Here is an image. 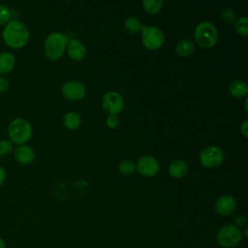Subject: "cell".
Segmentation results:
<instances>
[{"instance_id": "4dcf8cb0", "label": "cell", "mask_w": 248, "mask_h": 248, "mask_svg": "<svg viewBox=\"0 0 248 248\" xmlns=\"http://www.w3.org/2000/svg\"><path fill=\"white\" fill-rule=\"evenodd\" d=\"M0 248H6V244H5V241L2 237H0Z\"/></svg>"}, {"instance_id": "4316f807", "label": "cell", "mask_w": 248, "mask_h": 248, "mask_svg": "<svg viewBox=\"0 0 248 248\" xmlns=\"http://www.w3.org/2000/svg\"><path fill=\"white\" fill-rule=\"evenodd\" d=\"M234 222H235V224H234V225L240 229L241 227H245V226H246L247 219H246L245 215H243V214H239V215H237V216L235 217Z\"/></svg>"}, {"instance_id": "2e32d148", "label": "cell", "mask_w": 248, "mask_h": 248, "mask_svg": "<svg viewBox=\"0 0 248 248\" xmlns=\"http://www.w3.org/2000/svg\"><path fill=\"white\" fill-rule=\"evenodd\" d=\"M229 92L232 97L241 98L247 95L248 92V85L242 79H235L233 80L229 86Z\"/></svg>"}, {"instance_id": "e0dca14e", "label": "cell", "mask_w": 248, "mask_h": 248, "mask_svg": "<svg viewBox=\"0 0 248 248\" xmlns=\"http://www.w3.org/2000/svg\"><path fill=\"white\" fill-rule=\"evenodd\" d=\"M195 49L194 42L190 39L183 38L179 40L175 46V51L180 56H189Z\"/></svg>"}, {"instance_id": "f546056e", "label": "cell", "mask_w": 248, "mask_h": 248, "mask_svg": "<svg viewBox=\"0 0 248 248\" xmlns=\"http://www.w3.org/2000/svg\"><path fill=\"white\" fill-rule=\"evenodd\" d=\"M5 179H6V170L2 166H0V186L4 183Z\"/></svg>"}, {"instance_id": "ffe728a7", "label": "cell", "mask_w": 248, "mask_h": 248, "mask_svg": "<svg viewBox=\"0 0 248 248\" xmlns=\"http://www.w3.org/2000/svg\"><path fill=\"white\" fill-rule=\"evenodd\" d=\"M234 28L238 35L246 37L248 35V17L243 16L236 18L234 22Z\"/></svg>"}, {"instance_id": "ba28073f", "label": "cell", "mask_w": 248, "mask_h": 248, "mask_svg": "<svg viewBox=\"0 0 248 248\" xmlns=\"http://www.w3.org/2000/svg\"><path fill=\"white\" fill-rule=\"evenodd\" d=\"M200 162L205 168H215L224 160L223 150L216 145H209L204 147L199 156Z\"/></svg>"}, {"instance_id": "44dd1931", "label": "cell", "mask_w": 248, "mask_h": 248, "mask_svg": "<svg viewBox=\"0 0 248 248\" xmlns=\"http://www.w3.org/2000/svg\"><path fill=\"white\" fill-rule=\"evenodd\" d=\"M142 6L147 13L157 14L163 6V1L162 0H144L142 1Z\"/></svg>"}, {"instance_id": "8fae6325", "label": "cell", "mask_w": 248, "mask_h": 248, "mask_svg": "<svg viewBox=\"0 0 248 248\" xmlns=\"http://www.w3.org/2000/svg\"><path fill=\"white\" fill-rule=\"evenodd\" d=\"M236 205L237 202L234 197L232 195H223L216 200L214 203V209L218 214L222 216H228L235 211Z\"/></svg>"}, {"instance_id": "484cf974", "label": "cell", "mask_w": 248, "mask_h": 248, "mask_svg": "<svg viewBox=\"0 0 248 248\" xmlns=\"http://www.w3.org/2000/svg\"><path fill=\"white\" fill-rule=\"evenodd\" d=\"M118 124H119V119L116 115L108 114V117L106 118V125L110 129H113V128L117 127Z\"/></svg>"}, {"instance_id": "7402d4cb", "label": "cell", "mask_w": 248, "mask_h": 248, "mask_svg": "<svg viewBox=\"0 0 248 248\" xmlns=\"http://www.w3.org/2000/svg\"><path fill=\"white\" fill-rule=\"evenodd\" d=\"M136 170V165L131 160H123L118 164V171L123 175H130Z\"/></svg>"}, {"instance_id": "83f0119b", "label": "cell", "mask_w": 248, "mask_h": 248, "mask_svg": "<svg viewBox=\"0 0 248 248\" xmlns=\"http://www.w3.org/2000/svg\"><path fill=\"white\" fill-rule=\"evenodd\" d=\"M9 85H10L9 80L6 78L0 76V92L7 91L9 88Z\"/></svg>"}, {"instance_id": "d6986e66", "label": "cell", "mask_w": 248, "mask_h": 248, "mask_svg": "<svg viewBox=\"0 0 248 248\" xmlns=\"http://www.w3.org/2000/svg\"><path fill=\"white\" fill-rule=\"evenodd\" d=\"M124 26L126 28V30L129 32V33H132V34H135V33H138L140 31H142V29L144 28V24H142L140 22V20L138 18V17H135V16H129L125 19L124 21Z\"/></svg>"}, {"instance_id": "52a82bcc", "label": "cell", "mask_w": 248, "mask_h": 248, "mask_svg": "<svg viewBox=\"0 0 248 248\" xmlns=\"http://www.w3.org/2000/svg\"><path fill=\"white\" fill-rule=\"evenodd\" d=\"M102 107L108 113L117 115L124 108V99L117 91L110 90L106 92L102 97Z\"/></svg>"}, {"instance_id": "5b68a950", "label": "cell", "mask_w": 248, "mask_h": 248, "mask_svg": "<svg viewBox=\"0 0 248 248\" xmlns=\"http://www.w3.org/2000/svg\"><path fill=\"white\" fill-rule=\"evenodd\" d=\"M242 232L234 224H226L222 226L216 234L218 244L223 248H233L242 240Z\"/></svg>"}, {"instance_id": "6da1fadb", "label": "cell", "mask_w": 248, "mask_h": 248, "mask_svg": "<svg viewBox=\"0 0 248 248\" xmlns=\"http://www.w3.org/2000/svg\"><path fill=\"white\" fill-rule=\"evenodd\" d=\"M29 36L27 26L17 19L10 20L5 24L2 31V38L5 44L12 48L24 46L29 40Z\"/></svg>"}, {"instance_id": "9a60e30c", "label": "cell", "mask_w": 248, "mask_h": 248, "mask_svg": "<svg viewBox=\"0 0 248 248\" xmlns=\"http://www.w3.org/2000/svg\"><path fill=\"white\" fill-rule=\"evenodd\" d=\"M16 64V57L10 51L0 52V74L5 75L10 73Z\"/></svg>"}, {"instance_id": "277c9868", "label": "cell", "mask_w": 248, "mask_h": 248, "mask_svg": "<svg viewBox=\"0 0 248 248\" xmlns=\"http://www.w3.org/2000/svg\"><path fill=\"white\" fill-rule=\"evenodd\" d=\"M67 45H68L67 36L61 32L54 31L50 33L45 41V45H44L45 53L49 59L56 60L63 55L67 47Z\"/></svg>"}, {"instance_id": "4fadbf2b", "label": "cell", "mask_w": 248, "mask_h": 248, "mask_svg": "<svg viewBox=\"0 0 248 248\" xmlns=\"http://www.w3.org/2000/svg\"><path fill=\"white\" fill-rule=\"evenodd\" d=\"M15 158L21 165H29L35 159V151L31 146L21 144L16 148Z\"/></svg>"}, {"instance_id": "d4e9b609", "label": "cell", "mask_w": 248, "mask_h": 248, "mask_svg": "<svg viewBox=\"0 0 248 248\" xmlns=\"http://www.w3.org/2000/svg\"><path fill=\"white\" fill-rule=\"evenodd\" d=\"M13 142L10 140H0V156L8 155L13 150Z\"/></svg>"}, {"instance_id": "3957f363", "label": "cell", "mask_w": 248, "mask_h": 248, "mask_svg": "<svg viewBox=\"0 0 248 248\" xmlns=\"http://www.w3.org/2000/svg\"><path fill=\"white\" fill-rule=\"evenodd\" d=\"M194 37L198 45L202 47H212L218 41L219 32L217 27L210 21L203 20L197 24Z\"/></svg>"}, {"instance_id": "1f68e13d", "label": "cell", "mask_w": 248, "mask_h": 248, "mask_svg": "<svg viewBox=\"0 0 248 248\" xmlns=\"http://www.w3.org/2000/svg\"><path fill=\"white\" fill-rule=\"evenodd\" d=\"M0 158H1V156H0Z\"/></svg>"}, {"instance_id": "30bf717a", "label": "cell", "mask_w": 248, "mask_h": 248, "mask_svg": "<svg viewBox=\"0 0 248 248\" xmlns=\"http://www.w3.org/2000/svg\"><path fill=\"white\" fill-rule=\"evenodd\" d=\"M62 94L70 101H78L85 97L86 88L79 80H70L62 86Z\"/></svg>"}, {"instance_id": "cb8c5ba5", "label": "cell", "mask_w": 248, "mask_h": 248, "mask_svg": "<svg viewBox=\"0 0 248 248\" xmlns=\"http://www.w3.org/2000/svg\"><path fill=\"white\" fill-rule=\"evenodd\" d=\"M10 20H11L10 9L4 4H0V25L8 23Z\"/></svg>"}, {"instance_id": "603a6c76", "label": "cell", "mask_w": 248, "mask_h": 248, "mask_svg": "<svg viewBox=\"0 0 248 248\" xmlns=\"http://www.w3.org/2000/svg\"><path fill=\"white\" fill-rule=\"evenodd\" d=\"M220 16L222 20L228 24H232L236 20V14L235 12L231 8H225L221 11Z\"/></svg>"}, {"instance_id": "f1b7e54d", "label": "cell", "mask_w": 248, "mask_h": 248, "mask_svg": "<svg viewBox=\"0 0 248 248\" xmlns=\"http://www.w3.org/2000/svg\"><path fill=\"white\" fill-rule=\"evenodd\" d=\"M240 132L246 138L248 136V120L244 119L240 124Z\"/></svg>"}, {"instance_id": "9c48e42d", "label": "cell", "mask_w": 248, "mask_h": 248, "mask_svg": "<svg viewBox=\"0 0 248 248\" xmlns=\"http://www.w3.org/2000/svg\"><path fill=\"white\" fill-rule=\"evenodd\" d=\"M136 170L143 176L151 177L158 173L160 165L157 159L151 155H143L137 161Z\"/></svg>"}, {"instance_id": "7c38bea8", "label": "cell", "mask_w": 248, "mask_h": 248, "mask_svg": "<svg viewBox=\"0 0 248 248\" xmlns=\"http://www.w3.org/2000/svg\"><path fill=\"white\" fill-rule=\"evenodd\" d=\"M66 48L68 51V55L72 59L77 61L83 59L86 54L85 45L78 39H72L68 41V45Z\"/></svg>"}, {"instance_id": "8992f818", "label": "cell", "mask_w": 248, "mask_h": 248, "mask_svg": "<svg viewBox=\"0 0 248 248\" xmlns=\"http://www.w3.org/2000/svg\"><path fill=\"white\" fill-rule=\"evenodd\" d=\"M141 42L146 48L156 50L163 46L165 35L159 27L145 25L141 31Z\"/></svg>"}, {"instance_id": "5bb4252c", "label": "cell", "mask_w": 248, "mask_h": 248, "mask_svg": "<svg viewBox=\"0 0 248 248\" xmlns=\"http://www.w3.org/2000/svg\"><path fill=\"white\" fill-rule=\"evenodd\" d=\"M168 171L169 174L173 178H182L188 172V165L184 160L175 159L170 163Z\"/></svg>"}, {"instance_id": "ac0fdd59", "label": "cell", "mask_w": 248, "mask_h": 248, "mask_svg": "<svg viewBox=\"0 0 248 248\" xmlns=\"http://www.w3.org/2000/svg\"><path fill=\"white\" fill-rule=\"evenodd\" d=\"M63 123L64 125L70 129L75 130L78 128L81 124V117L80 115L76 111H69L67 112L63 117Z\"/></svg>"}, {"instance_id": "7a4b0ae2", "label": "cell", "mask_w": 248, "mask_h": 248, "mask_svg": "<svg viewBox=\"0 0 248 248\" xmlns=\"http://www.w3.org/2000/svg\"><path fill=\"white\" fill-rule=\"evenodd\" d=\"M32 126L30 122L22 117L13 119L8 126L10 140L17 145L27 142L32 136Z\"/></svg>"}]
</instances>
